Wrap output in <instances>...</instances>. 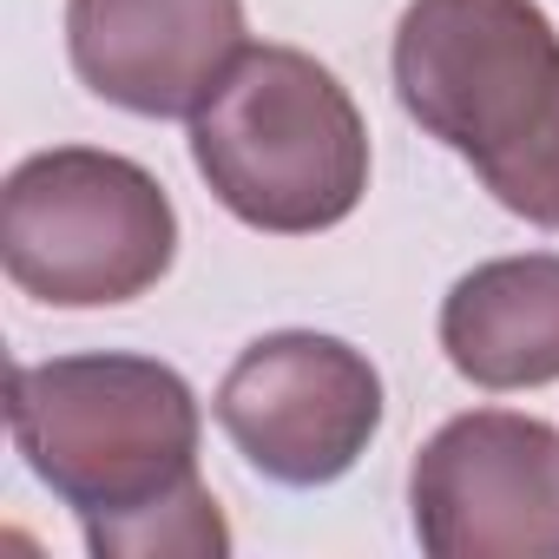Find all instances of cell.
Returning <instances> with one entry per match:
<instances>
[{"instance_id":"cell-1","label":"cell","mask_w":559,"mask_h":559,"mask_svg":"<svg viewBox=\"0 0 559 559\" xmlns=\"http://www.w3.org/2000/svg\"><path fill=\"white\" fill-rule=\"evenodd\" d=\"M21 461L67 500L99 559H224L230 526L198 480V395L158 356H53L8 382Z\"/></svg>"},{"instance_id":"cell-2","label":"cell","mask_w":559,"mask_h":559,"mask_svg":"<svg viewBox=\"0 0 559 559\" xmlns=\"http://www.w3.org/2000/svg\"><path fill=\"white\" fill-rule=\"evenodd\" d=\"M395 99L493 204L559 230V34L539 0H408Z\"/></svg>"},{"instance_id":"cell-3","label":"cell","mask_w":559,"mask_h":559,"mask_svg":"<svg viewBox=\"0 0 559 559\" xmlns=\"http://www.w3.org/2000/svg\"><path fill=\"white\" fill-rule=\"evenodd\" d=\"M191 165L237 224L317 237L369 191V126L323 60L243 47L191 112Z\"/></svg>"},{"instance_id":"cell-4","label":"cell","mask_w":559,"mask_h":559,"mask_svg":"<svg viewBox=\"0 0 559 559\" xmlns=\"http://www.w3.org/2000/svg\"><path fill=\"white\" fill-rule=\"evenodd\" d=\"M178 257V211L165 185L99 145H53L8 171L0 263L14 290L53 310H106L145 297Z\"/></svg>"},{"instance_id":"cell-5","label":"cell","mask_w":559,"mask_h":559,"mask_svg":"<svg viewBox=\"0 0 559 559\" xmlns=\"http://www.w3.org/2000/svg\"><path fill=\"white\" fill-rule=\"evenodd\" d=\"M217 428L276 487L343 480L382 428L376 362L323 330L257 336L217 382Z\"/></svg>"},{"instance_id":"cell-6","label":"cell","mask_w":559,"mask_h":559,"mask_svg":"<svg viewBox=\"0 0 559 559\" xmlns=\"http://www.w3.org/2000/svg\"><path fill=\"white\" fill-rule=\"evenodd\" d=\"M408 507L435 559H559V428L513 408L441 421L408 467Z\"/></svg>"},{"instance_id":"cell-7","label":"cell","mask_w":559,"mask_h":559,"mask_svg":"<svg viewBox=\"0 0 559 559\" xmlns=\"http://www.w3.org/2000/svg\"><path fill=\"white\" fill-rule=\"evenodd\" d=\"M86 93L139 119H191L243 53V0H67Z\"/></svg>"},{"instance_id":"cell-8","label":"cell","mask_w":559,"mask_h":559,"mask_svg":"<svg viewBox=\"0 0 559 559\" xmlns=\"http://www.w3.org/2000/svg\"><path fill=\"white\" fill-rule=\"evenodd\" d=\"M441 349L474 389H546L559 382V257L474 263L441 304Z\"/></svg>"}]
</instances>
